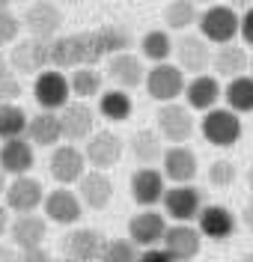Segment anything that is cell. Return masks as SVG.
Here are the masks:
<instances>
[{
  "mask_svg": "<svg viewBox=\"0 0 253 262\" xmlns=\"http://www.w3.org/2000/svg\"><path fill=\"white\" fill-rule=\"evenodd\" d=\"M161 167H164V170H161V173H164V179H170L173 185H191V182L197 179V170H200L194 149H188V146H170V149H164Z\"/></svg>",
  "mask_w": 253,
  "mask_h": 262,
  "instance_id": "e0dca14e",
  "label": "cell"
},
{
  "mask_svg": "<svg viewBox=\"0 0 253 262\" xmlns=\"http://www.w3.org/2000/svg\"><path fill=\"white\" fill-rule=\"evenodd\" d=\"M194 3H205V6H215V0H194Z\"/></svg>",
  "mask_w": 253,
  "mask_h": 262,
  "instance_id": "f5cc1de1",
  "label": "cell"
},
{
  "mask_svg": "<svg viewBox=\"0 0 253 262\" xmlns=\"http://www.w3.org/2000/svg\"><path fill=\"white\" fill-rule=\"evenodd\" d=\"M68 86H72V96H78V101H86V98H93L101 93V72L96 66L75 69L72 78H68Z\"/></svg>",
  "mask_w": 253,
  "mask_h": 262,
  "instance_id": "d6a6232c",
  "label": "cell"
},
{
  "mask_svg": "<svg viewBox=\"0 0 253 262\" xmlns=\"http://www.w3.org/2000/svg\"><path fill=\"white\" fill-rule=\"evenodd\" d=\"M6 209L15 214H30L39 209V203H45V188L42 182L33 179V176H18L6 185Z\"/></svg>",
  "mask_w": 253,
  "mask_h": 262,
  "instance_id": "9c48e42d",
  "label": "cell"
},
{
  "mask_svg": "<svg viewBox=\"0 0 253 262\" xmlns=\"http://www.w3.org/2000/svg\"><path fill=\"white\" fill-rule=\"evenodd\" d=\"M247 66H250V57H247V51L241 48V45H236V42L220 45V48L212 54V69L218 72L220 78H226V81L241 78V75L247 72Z\"/></svg>",
  "mask_w": 253,
  "mask_h": 262,
  "instance_id": "4316f807",
  "label": "cell"
},
{
  "mask_svg": "<svg viewBox=\"0 0 253 262\" xmlns=\"http://www.w3.org/2000/svg\"><path fill=\"white\" fill-rule=\"evenodd\" d=\"M33 39H42V42H54L57 39V33L63 27V12H60V6L57 3H51V0H36L33 6L24 12V21H21Z\"/></svg>",
  "mask_w": 253,
  "mask_h": 262,
  "instance_id": "ba28073f",
  "label": "cell"
},
{
  "mask_svg": "<svg viewBox=\"0 0 253 262\" xmlns=\"http://www.w3.org/2000/svg\"><path fill=\"white\" fill-rule=\"evenodd\" d=\"M238 33H241L244 45H250V48H253V6H250V9H244V15H241V27H238Z\"/></svg>",
  "mask_w": 253,
  "mask_h": 262,
  "instance_id": "ab89813d",
  "label": "cell"
},
{
  "mask_svg": "<svg viewBox=\"0 0 253 262\" xmlns=\"http://www.w3.org/2000/svg\"><path fill=\"white\" fill-rule=\"evenodd\" d=\"M140 262H176V259L170 256L164 247H149V250L140 253Z\"/></svg>",
  "mask_w": 253,
  "mask_h": 262,
  "instance_id": "60d3db41",
  "label": "cell"
},
{
  "mask_svg": "<svg viewBox=\"0 0 253 262\" xmlns=\"http://www.w3.org/2000/svg\"><path fill=\"white\" fill-rule=\"evenodd\" d=\"M226 6H233V9H250V6H253V0H229Z\"/></svg>",
  "mask_w": 253,
  "mask_h": 262,
  "instance_id": "bcb514c9",
  "label": "cell"
},
{
  "mask_svg": "<svg viewBox=\"0 0 253 262\" xmlns=\"http://www.w3.org/2000/svg\"><path fill=\"white\" fill-rule=\"evenodd\" d=\"M164 232H167V224H164V214L155 212V209H143L137 212L131 221H128V238L134 242L137 247H158L164 242Z\"/></svg>",
  "mask_w": 253,
  "mask_h": 262,
  "instance_id": "4fadbf2b",
  "label": "cell"
},
{
  "mask_svg": "<svg viewBox=\"0 0 253 262\" xmlns=\"http://www.w3.org/2000/svg\"><path fill=\"white\" fill-rule=\"evenodd\" d=\"M158 134L170 140V143H176V146H182L188 137L194 134V116H191V107H182L179 101H170V104H161L158 107Z\"/></svg>",
  "mask_w": 253,
  "mask_h": 262,
  "instance_id": "52a82bcc",
  "label": "cell"
},
{
  "mask_svg": "<svg viewBox=\"0 0 253 262\" xmlns=\"http://www.w3.org/2000/svg\"><path fill=\"white\" fill-rule=\"evenodd\" d=\"M241 217H244V227H247V229L253 232V203L247 206V209H244V214H241Z\"/></svg>",
  "mask_w": 253,
  "mask_h": 262,
  "instance_id": "f6af8a7d",
  "label": "cell"
},
{
  "mask_svg": "<svg viewBox=\"0 0 253 262\" xmlns=\"http://www.w3.org/2000/svg\"><path fill=\"white\" fill-rule=\"evenodd\" d=\"M6 185H9V182H6V173H3V170H0V196L6 194Z\"/></svg>",
  "mask_w": 253,
  "mask_h": 262,
  "instance_id": "7dc6e473",
  "label": "cell"
},
{
  "mask_svg": "<svg viewBox=\"0 0 253 262\" xmlns=\"http://www.w3.org/2000/svg\"><path fill=\"white\" fill-rule=\"evenodd\" d=\"M27 137H30V143H36V146H54V143H60V137H63L60 114H51V111L36 114L27 122Z\"/></svg>",
  "mask_w": 253,
  "mask_h": 262,
  "instance_id": "f1b7e54d",
  "label": "cell"
},
{
  "mask_svg": "<svg viewBox=\"0 0 253 262\" xmlns=\"http://www.w3.org/2000/svg\"><path fill=\"white\" fill-rule=\"evenodd\" d=\"M200 36L205 42H215V45H229L238 36V27H241V15H238L233 6L226 3H215V6H205L200 12Z\"/></svg>",
  "mask_w": 253,
  "mask_h": 262,
  "instance_id": "7a4b0ae2",
  "label": "cell"
},
{
  "mask_svg": "<svg viewBox=\"0 0 253 262\" xmlns=\"http://www.w3.org/2000/svg\"><path fill=\"white\" fill-rule=\"evenodd\" d=\"M48 235V221L42 214H18L15 221L9 224V238L15 242V247L21 250H33V247H42Z\"/></svg>",
  "mask_w": 253,
  "mask_h": 262,
  "instance_id": "d4e9b609",
  "label": "cell"
},
{
  "mask_svg": "<svg viewBox=\"0 0 253 262\" xmlns=\"http://www.w3.org/2000/svg\"><path fill=\"white\" fill-rule=\"evenodd\" d=\"M101 57H107L104 39L99 30H84V33H72V36H57L51 42V66L57 72L63 69H86L96 66Z\"/></svg>",
  "mask_w": 253,
  "mask_h": 262,
  "instance_id": "6da1fadb",
  "label": "cell"
},
{
  "mask_svg": "<svg viewBox=\"0 0 253 262\" xmlns=\"http://www.w3.org/2000/svg\"><path fill=\"white\" fill-rule=\"evenodd\" d=\"M107 78L117 83V90H134L140 83H146V69L140 63V57H134L131 51H122L107 57Z\"/></svg>",
  "mask_w": 253,
  "mask_h": 262,
  "instance_id": "ac0fdd59",
  "label": "cell"
},
{
  "mask_svg": "<svg viewBox=\"0 0 253 262\" xmlns=\"http://www.w3.org/2000/svg\"><path fill=\"white\" fill-rule=\"evenodd\" d=\"M200 21V9H197V3L194 0H170L167 9H164V24H167L170 30H188V27H194Z\"/></svg>",
  "mask_w": 253,
  "mask_h": 262,
  "instance_id": "1f68e13d",
  "label": "cell"
},
{
  "mask_svg": "<svg viewBox=\"0 0 253 262\" xmlns=\"http://www.w3.org/2000/svg\"><path fill=\"white\" fill-rule=\"evenodd\" d=\"M236 179H238V167L233 161H226V158H218V161L209 167V182L215 188H229Z\"/></svg>",
  "mask_w": 253,
  "mask_h": 262,
  "instance_id": "8d00e7d4",
  "label": "cell"
},
{
  "mask_svg": "<svg viewBox=\"0 0 253 262\" xmlns=\"http://www.w3.org/2000/svg\"><path fill=\"white\" fill-rule=\"evenodd\" d=\"M51 262H72V259H51Z\"/></svg>",
  "mask_w": 253,
  "mask_h": 262,
  "instance_id": "db71d44e",
  "label": "cell"
},
{
  "mask_svg": "<svg viewBox=\"0 0 253 262\" xmlns=\"http://www.w3.org/2000/svg\"><path fill=\"white\" fill-rule=\"evenodd\" d=\"M0 262H21V253L9 245H0Z\"/></svg>",
  "mask_w": 253,
  "mask_h": 262,
  "instance_id": "7bdbcfd3",
  "label": "cell"
},
{
  "mask_svg": "<svg viewBox=\"0 0 253 262\" xmlns=\"http://www.w3.org/2000/svg\"><path fill=\"white\" fill-rule=\"evenodd\" d=\"M84 155L96 170H107V167H113L122 158V137L113 134V131H96L86 140Z\"/></svg>",
  "mask_w": 253,
  "mask_h": 262,
  "instance_id": "603a6c76",
  "label": "cell"
},
{
  "mask_svg": "<svg viewBox=\"0 0 253 262\" xmlns=\"http://www.w3.org/2000/svg\"><path fill=\"white\" fill-rule=\"evenodd\" d=\"M161 245H164V250L176 262H194L200 256L202 235H200V229L191 227V224H173V227H167Z\"/></svg>",
  "mask_w": 253,
  "mask_h": 262,
  "instance_id": "7c38bea8",
  "label": "cell"
},
{
  "mask_svg": "<svg viewBox=\"0 0 253 262\" xmlns=\"http://www.w3.org/2000/svg\"><path fill=\"white\" fill-rule=\"evenodd\" d=\"M247 185H250V194H253V167H250V173H247Z\"/></svg>",
  "mask_w": 253,
  "mask_h": 262,
  "instance_id": "681fc988",
  "label": "cell"
},
{
  "mask_svg": "<svg viewBox=\"0 0 253 262\" xmlns=\"http://www.w3.org/2000/svg\"><path fill=\"white\" fill-rule=\"evenodd\" d=\"M3 72H9V69H6V57L0 54V75H3Z\"/></svg>",
  "mask_w": 253,
  "mask_h": 262,
  "instance_id": "c3c4849f",
  "label": "cell"
},
{
  "mask_svg": "<svg viewBox=\"0 0 253 262\" xmlns=\"http://www.w3.org/2000/svg\"><path fill=\"white\" fill-rule=\"evenodd\" d=\"M51 176L57 179V185H72V182H81L86 173V155L75 146H57L51 152Z\"/></svg>",
  "mask_w": 253,
  "mask_h": 262,
  "instance_id": "5bb4252c",
  "label": "cell"
},
{
  "mask_svg": "<svg viewBox=\"0 0 253 262\" xmlns=\"http://www.w3.org/2000/svg\"><path fill=\"white\" fill-rule=\"evenodd\" d=\"M42 209H45V217L54 221V224H60V227H75V224L84 217V203H81V196L75 194V191H68V188H63V185H60L57 191L45 194Z\"/></svg>",
  "mask_w": 253,
  "mask_h": 262,
  "instance_id": "30bf717a",
  "label": "cell"
},
{
  "mask_svg": "<svg viewBox=\"0 0 253 262\" xmlns=\"http://www.w3.org/2000/svg\"><path fill=\"white\" fill-rule=\"evenodd\" d=\"M21 262H51V253L45 247H33V250H21Z\"/></svg>",
  "mask_w": 253,
  "mask_h": 262,
  "instance_id": "b9f144b4",
  "label": "cell"
},
{
  "mask_svg": "<svg viewBox=\"0 0 253 262\" xmlns=\"http://www.w3.org/2000/svg\"><path fill=\"white\" fill-rule=\"evenodd\" d=\"M21 96V83L12 72L0 75V104H15V98Z\"/></svg>",
  "mask_w": 253,
  "mask_h": 262,
  "instance_id": "f35d334b",
  "label": "cell"
},
{
  "mask_svg": "<svg viewBox=\"0 0 253 262\" xmlns=\"http://www.w3.org/2000/svg\"><path fill=\"white\" fill-rule=\"evenodd\" d=\"M131 111H134V104H131V96L125 90H107L99 96V114L110 122H125L131 116Z\"/></svg>",
  "mask_w": 253,
  "mask_h": 262,
  "instance_id": "4dcf8cb0",
  "label": "cell"
},
{
  "mask_svg": "<svg viewBox=\"0 0 253 262\" xmlns=\"http://www.w3.org/2000/svg\"><path fill=\"white\" fill-rule=\"evenodd\" d=\"M27 114L18 104H0V140H15L27 134Z\"/></svg>",
  "mask_w": 253,
  "mask_h": 262,
  "instance_id": "e575fe53",
  "label": "cell"
},
{
  "mask_svg": "<svg viewBox=\"0 0 253 262\" xmlns=\"http://www.w3.org/2000/svg\"><path fill=\"white\" fill-rule=\"evenodd\" d=\"M33 98L42 111H63L68 101H72V86H68V78L63 72L51 69V72H39V78L33 83Z\"/></svg>",
  "mask_w": 253,
  "mask_h": 262,
  "instance_id": "8992f818",
  "label": "cell"
},
{
  "mask_svg": "<svg viewBox=\"0 0 253 262\" xmlns=\"http://www.w3.org/2000/svg\"><path fill=\"white\" fill-rule=\"evenodd\" d=\"M60 125L66 140H89L96 134V111L86 101H68L60 114Z\"/></svg>",
  "mask_w": 253,
  "mask_h": 262,
  "instance_id": "d6986e66",
  "label": "cell"
},
{
  "mask_svg": "<svg viewBox=\"0 0 253 262\" xmlns=\"http://www.w3.org/2000/svg\"><path fill=\"white\" fill-rule=\"evenodd\" d=\"M104 245H107V238L101 235L99 229L78 227L66 235L63 250H66V259H72V262H101Z\"/></svg>",
  "mask_w": 253,
  "mask_h": 262,
  "instance_id": "8fae6325",
  "label": "cell"
},
{
  "mask_svg": "<svg viewBox=\"0 0 253 262\" xmlns=\"http://www.w3.org/2000/svg\"><path fill=\"white\" fill-rule=\"evenodd\" d=\"M18 30H21V21L9 9H0V45H12L18 39Z\"/></svg>",
  "mask_w": 253,
  "mask_h": 262,
  "instance_id": "74e56055",
  "label": "cell"
},
{
  "mask_svg": "<svg viewBox=\"0 0 253 262\" xmlns=\"http://www.w3.org/2000/svg\"><path fill=\"white\" fill-rule=\"evenodd\" d=\"M78 196L86 209H104L113 196V179L104 170H89L78 182Z\"/></svg>",
  "mask_w": 253,
  "mask_h": 262,
  "instance_id": "484cf974",
  "label": "cell"
},
{
  "mask_svg": "<svg viewBox=\"0 0 253 262\" xmlns=\"http://www.w3.org/2000/svg\"><path fill=\"white\" fill-rule=\"evenodd\" d=\"M9 63L15 66V72L33 75V72H45V66H51V42L42 39H21L15 42V48L9 54Z\"/></svg>",
  "mask_w": 253,
  "mask_h": 262,
  "instance_id": "9a60e30c",
  "label": "cell"
},
{
  "mask_svg": "<svg viewBox=\"0 0 253 262\" xmlns=\"http://www.w3.org/2000/svg\"><path fill=\"white\" fill-rule=\"evenodd\" d=\"M241 262H253V253H244V256H241Z\"/></svg>",
  "mask_w": 253,
  "mask_h": 262,
  "instance_id": "816d5d0a",
  "label": "cell"
},
{
  "mask_svg": "<svg viewBox=\"0 0 253 262\" xmlns=\"http://www.w3.org/2000/svg\"><path fill=\"white\" fill-rule=\"evenodd\" d=\"M9 3H12V0H0V9H9Z\"/></svg>",
  "mask_w": 253,
  "mask_h": 262,
  "instance_id": "f907efd6",
  "label": "cell"
},
{
  "mask_svg": "<svg viewBox=\"0 0 253 262\" xmlns=\"http://www.w3.org/2000/svg\"><path fill=\"white\" fill-rule=\"evenodd\" d=\"M173 39H170L167 30H149L143 33V39H140V51H143V57L152 60V63H167V57L173 54Z\"/></svg>",
  "mask_w": 253,
  "mask_h": 262,
  "instance_id": "836d02e7",
  "label": "cell"
},
{
  "mask_svg": "<svg viewBox=\"0 0 253 262\" xmlns=\"http://www.w3.org/2000/svg\"><path fill=\"white\" fill-rule=\"evenodd\" d=\"M200 131L212 146L229 149L241 140V131L244 128H241V116L238 114H233L229 107H215V111H209L202 116Z\"/></svg>",
  "mask_w": 253,
  "mask_h": 262,
  "instance_id": "3957f363",
  "label": "cell"
},
{
  "mask_svg": "<svg viewBox=\"0 0 253 262\" xmlns=\"http://www.w3.org/2000/svg\"><path fill=\"white\" fill-rule=\"evenodd\" d=\"M164 173L155 170V167H140L131 173V200L143 209H152L158 200H164Z\"/></svg>",
  "mask_w": 253,
  "mask_h": 262,
  "instance_id": "ffe728a7",
  "label": "cell"
},
{
  "mask_svg": "<svg viewBox=\"0 0 253 262\" xmlns=\"http://www.w3.org/2000/svg\"><path fill=\"white\" fill-rule=\"evenodd\" d=\"M185 83H188L185 72L173 63H158L146 72V90H149V96L155 98V101H161V104L176 101V98L185 93Z\"/></svg>",
  "mask_w": 253,
  "mask_h": 262,
  "instance_id": "5b68a950",
  "label": "cell"
},
{
  "mask_svg": "<svg viewBox=\"0 0 253 262\" xmlns=\"http://www.w3.org/2000/svg\"><path fill=\"white\" fill-rule=\"evenodd\" d=\"M33 143L30 140H24V137H15V140H3V146H0V170L6 173V176H30V170H33Z\"/></svg>",
  "mask_w": 253,
  "mask_h": 262,
  "instance_id": "7402d4cb",
  "label": "cell"
},
{
  "mask_svg": "<svg viewBox=\"0 0 253 262\" xmlns=\"http://www.w3.org/2000/svg\"><path fill=\"white\" fill-rule=\"evenodd\" d=\"M128 149H131V158H134L140 167H155V164L164 158V143H161V134L152 128H140L131 137V143H128Z\"/></svg>",
  "mask_w": 253,
  "mask_h": 262,
  "instance_id": "83f0119b",
  "label": "cell"
},
{
  "mask_svg": "<svg viewBox=\"0 0 253 262\" xmlns=\"http://www.w3.org/2000/svg\"><path fill=\"white\" fill-rule=\"evenodd\" d=\"M63 3H78V0H63Z\"/></svg>",
  "mask_w": 253,
  "mask_h": 262,
  "instance_id": "11a10c76",
  "label": "cell"
},
{
  "mask_svg": "<svg viewBox=\"0 0 253 262\" xmlns=\"http://www.w3.org/2000/svg\"><path fill=\"white\" fill-rule=\"evenodd\" d=\"M176 60H179V69L185 72V75H205V66H212V51H209V42L202 39V36H182L179 42H176Z\"/></svg>",
  "mask_w": 253,
  "mask_h": 262,
  "instance_id": "2e32d148",
  "label": "cell"
},
{
  "mask_svg": "<svg viewBox=\"0 0 253 262\" xmlns=\"http://www.w3.org/2000/svg\"><path fill=\"white\" fill-rule=\"evenodd\" d=\"M3 232H9V209L0 203V235H3Z\"/></svg>",
  "mask_w": 253,
  "mask_h": 262,
  "instance_id": "ee69618b",
  "label": "cell"
},
{
  "mask_svg": "<svg viewBox=\"0 0 253 262\" xmlns=\"http://www.w3.org/2000/svg\"><path fill=\"white\" fill-rule=\"evenodd\" d=\"M220 98H223V86H220V81L215 75H197V78H191L185 83V101L191 111L209 114V111L218 107Z\"/></svg>",
  "mask_w": 253,
  "mask_h": 262,
  "instance_id": "44dd1931",
  "label": "cell"
},
{
  "mask_svg": "<svg viewBox=\"0 0 253 262\" xmlns=\"http://www.w3.org/2000/svg\"><path fill=\"white\" fill-rule=\"evenodd\" d=\"M223 98L233 114H253V75H241L236 81H229L223 90Z\"/></svg>",
  "mask_w": 253,
  "mask_h": 262,
  "instance_id": "f546056e",
  "label": "cell"
},
{
  "mask_svg": "<svg viewBox=\"0 0 253 262\" xmlns=\"http://www.w3.org/2000/svg\"><path fill=\"white\" fill-rule=\"evenodd\" d=\"M164 214L173 217L176 224H191V221H197L202 212V191L197 185H173L164 191Z\"/></svg>",
  "mask_w": 253,
  "mask_h": 262,
  "instance_id": "277c9868",
  "label": "cell"
},
{
  "mask_svg": "<svg viewBox=\"0 0 253 262\" xmlns=\"http://www.w3.org/2000/svg\"><path fill=\"white\" fill-rule=\"evenodd\" d=\"M197 229H200V235L212 238V242H223L236 232V214L226 206H218V203L202 206L200 217H197Z\"/></svg>",
  "mask_w": 253,
  "mask_h": 262,
  "instance_id": "cb8c5ba5",
  "label": "cell"
},
{
  "mask_svg": "<svg viewBox=\"0 0 253 262\" xmlns=\"http://www.w3.org/2000/svg\"><path fill=\"white\" fill-rule=\"evenodd\" d=\"M101 262H140V253H137V245L131 238H110L104 245Z\"/></svg>",
  "mask_w": 253,
  "mask_h": 262,
  "instance_id": "d590c367",
  "label": "cell"
}]
</instances>
